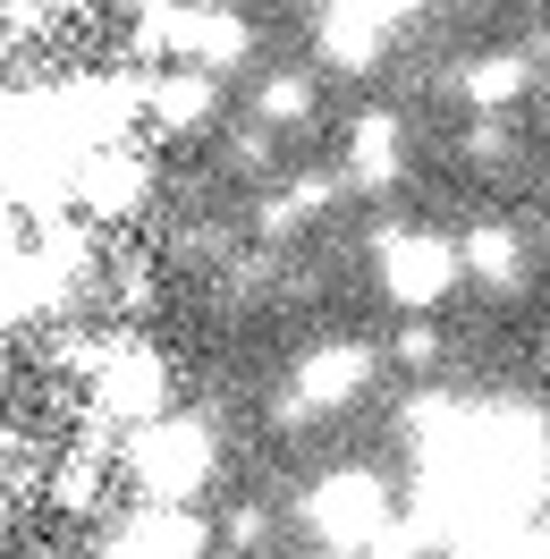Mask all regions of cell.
Segmentation results:
<instances>
[{"mask_svg":"<svg viewBox=\"0 0 550 559\" xmlns=\"http://www.w3.org/2000/svg\"><path fill=\"white\" fill-rule=\"evenodd\" d=\"M94 407H103L110 424H128V432L162 424V407H170V365L153 348H136V340H119L110 356H94Z\"/></svg>","mask_w":550,"mask_h":559,"instance_id":"277c9868","label":"cell"},{"mask_svg":"<svg viewBox=\"0 0 550 559\" xmlns=\"http://www.w3.org/2000/svg\"><path fill=\"white\" fill-rule=\"evenodd\" d=\"M128 475L144 484L153 509H187L212 484V424L162 416V424H144V432H128Z\"/></svg>","mask_w":550,"mask_h":559,"instance_id":"6da1fadb","label":"cell"},{"mask_svg":"<svg viewBox=\"0 0 550 559\" xmlns=\"http://www.w3.org/2000/svg\"><path fill=\"white\" fill-rule=\"evenodd\" d=\"M457 263H466L482 288H516L525 246H516V229H500V221H475V229H466V246H457Z\"/></svg>","mask_w":550,"mask_h":559,"instance_id":"4fadbf2b","label":"cell"},{"mask_svg":"<svg viewBox=\"0 0 550 559\" xmlns=\"http://www.w3.org/2000/svg\"><path fill=\"white\" fill-rule=\"evenodd\" d=\"M306 525L322 551H373V534L390 525V491H381V475H364V466H339V475H322V484L306 491Z\"/></svg>","mask_w":550,"mask_h":559,"instance_id":"7a4b0ae2","label":"cell"},{"mask_svg":"<svg viewBox=\"0 0 550 559\" xmlns=\"http://www.w3.org/2000/svg\"><path fill=\"white\" fill-rule=\"evenodd\" d=\"M542 500H550V484H542Z\"/></svg>","mask_w":550,"mask_h":559,"instance_id":"7402d4cb","label":"cell"},{"mask_svg":"<svg viewBox=\"0 0 550 559\" xmlns=\"http://www.w3.org/2000/svg\"><path fill=\"white\" fill-rule=\"evenodd\" d=\"M51 500H60V509H94V500H103V457H69V466L51 475Z\"/></svg>","mask_w":550,"mask_h":559,"instance_id":"9a60e30c","label":"cell"},{"mask_svg":"<svg viewBox=\"0 0 550 559\" xmlns=\"http://www.w3.org/2000/svg\"><path fill=\"white\" fill-rule=\"evenodd\" d=\"M407 9H381V0H356V9H322V60L347 76L381 69V43H390V26H398Z\"/></svg>","mask_w":550,"mask_h":559,"instance_id":"52a82bcc","label":"cell"},{"mask_svg":"<svg viewBox=\"0 0 550 559\" xmlns=\"http://www.w3.org/2000/svg\"><path fill=\"white\" fill-rule=\"evenodd\" d=\"M119 534L136 543V559H204V543H212L195 509H153V500H144V509L119 525Z\"/></svg>","mask_w":550,"mask_h":559,"instance_id":"30bf717a","label":"cell"},{"mask_svg":"<svg viewBox=\"0 0 550 559\" xmlns=\"http://www.w3.org/2000/svg\"><path fill=\"white\" fill-rule=\"evenodd\" d=\"M170 51H187V60H195L204 76L238 69V60H246V17H238V9H178Z\"/></svg>","mask_w":550,"mask_h":559,"instance_id":"9c48e42d","label":"cell"},{"mask_svg":"<svg viewBox=\"0 0 550 559\" xmlns=\"http://www.w3.org/2000/svg\"><path fill=\"white\" fill-rule=\"evenodd\" d=\"M331 195H339V178H322V170L288 178V204H297V221H306V212H322V204H331Z\"/></svg>","mask_w":550,"mask_h":559,"instance_id":"e0dca14e","label":"cell"},{"mask_svg":"<svg viewBox=\"0 0 550 559\" xmlns=\"http://www.w3.org/2000/svg\"><path fill=\"white\" fill-rule=\"evenodd\" d=\"M407 170V144H398V119L390 110H364L356 128H347V178L364 187V195H390Z\"/></svg>","mask_w":550,"mask_h":559,"instance_id":"ba28073f","label":"cell"},{"mask_svg":"<svg viewBox=\"0 0 550 559\" xmlns=\"http://www.w3.org/2000/svg\"><path fill=\"white\" fill-rule=\"evenodd\" d=\"M144 187H153V178H144V162L128 153V144H110V153H85V162L69 170V195L94 212V221H119V212H136V204H144Z\"/></svg>","mask_w":550,"mask_h":559,"instance_id":"8992f818","label":"cell"},{"mask_svg":"<svg viewBox=\"0 0 550 559\" xmlns=\"http://www.w3.org/2000/svg\"><path fill=\"white\" fill-rule=\"evenodd\" d=\"M254 110H263V128H306V119H313V85H306V76H263Z\"/></svg>","mask_w":550,"mask_h":559,"instance_id":"5bb4252c","label":"cell"},{"mask_svg":"<svg viewBox=\"0 0 550 559\" xmlns=\"http://www.w3.org/2000/svg\"><path fill=\"white\" fill-rule=\"evenodd\" d=\"M94 559H136V543H128V534H110V543H103Z\"/></svg>","mask_w":550,"mask_h":559,"instance_id":"44dd1931","label":"cell"},{"mask_svg":"<svg viewBox=\"0 0 550 559\" xmlns=\"http://www.w3.org/2000/svg\"><path fill=\"white\" fill-rule=\"evenodd\" d=\"M466 153H475V162H500V153H509V128H500V119H475Z\"/></svg>","mask_w":550,"mask_h":559,"instance_id":"d6986e66","label":"cell"},{"mask_svg":"<svg viewBox=\"0 0 550 559\" xmlns=\"http://www.w3.org/2000/svg\"><path fill=\"white\" fill-rule=\"evenodd\" d=\"M297 399H306V416H331V407H356L364 390H373V348L364 340H322V348L297 365Z\"/></svg>","mask_w":550,"mask_h":559,"instance_id":"5b68a950","label":"cell"},{"mask_svg":"<svg viewBox=\"0 0 550 559\" xmlns=\"http://www.w3.org/2000/svg\"><path fill=\"white\" fill-rule=\"evenodd\" d=\"M373 254H381V288H390V306H407V314L441 306L449 280L466 272V263H457V246H449L441 229H381Z\"/></svg>","mask_w":550,"mask_h":559,"instance_id":"3957f363","label":"cell"},{"mask_svg":"<svg viewBox=\"0 0 550 559\" xmlns=\"http://www.w3.org/2000/svg\"><path fill=\"white\" fill-rule=\"evenodd\" d=\"M415 551H423V534H415L407 518H390V525L373 534V551H364V559H415Z\"/></svg>","mask_w":550,"mask_h":559,"instance_id":"2e32d148","label":"cell"},{"mask_svg":"<svg viewBox=\"0 0 550 559\" xmlns=\"http://www.w3.org/2000/svg\"><path fill=\"white\" fill-rule=\"evenodd\" d=\"M212 103H220V85H212L204 69H178V76H153V85H144V110H153V128H170V136L204 128Z\"/></svg>","mask_w":550,"mask_h":559,"instance_id":"8fae6325","label":"cell"},{"mask_svg":"<svg viewBox=\"0 0 550 559\" xmlns=\"http://www.w3.org/2000/svg\"><path fill=\"white\" fill-rule=\"evenodd\" d=\"M398 356H407V365H432V356H441V340H432L423 322H407V331H398Z\"/></svg>","mask_w":550,"mask_h":559,"instance_id":"ffe728a7","label":"cell"},{"mask_svg":"<svg viewBox=\"0 0 550 559\" xmlns=\"http://www.w3.org/2000/svg\"><path fill=\"white\" fill-rule=\"evenodd\" d=\"M525 85H534V60H525V51H482V60H466V103H475L482 119L509 110Z\"/></svg>","mask_w":550,"mask_h":559,"instance_id":"7c38bea8","label":"cell"},{"mask_svg":"<svg viewBox=\"0 0 550 559\" xmlns=\"http://www.w3.org/2000/svg\"><path fill=\"white\" fill-rule=\"evenodd\" d=\"M220 534H229V551H254V543L272 534V518H263V509H229V518H220Z\"/></svg>","mask_w":550,"mask_h":559,"instance_id":"ac0fdd59","label":"cell"}]
</instances>
